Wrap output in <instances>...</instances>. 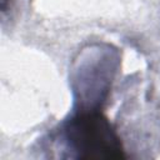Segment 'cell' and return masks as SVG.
<instances>
[{
    "label": "cell",
    "instance_id": "obj_2",
    "mask_svg": "<svg viewBox=\"0 0 160 160\" xmlns=\"http://www.w3.org/2000/svg\"><path fill=\"white\" fill-rule=\"evenodd\" d=\"M119 68V54L110 48L91 46L74 64L71 84L76 110H100Z\"/></svg>",
    "mask_w": 160,
    "mask_h": 160
},
{
    "label": "cell",
    "instance_id": "obj_1",
    "mask_svg": "<svg viewBox=\"0 0 160 160\" xmlns=\"http://www.w3.org/2000/svg\"><path fill=\"white\" fill-rule=\"evenodd\" d=\"M64 159H122L125 150L110 120L100 110H75L51 138Z\"/></svg>",
    "mask_w": 160,
    "mask_h": 160
}]
</instances>
